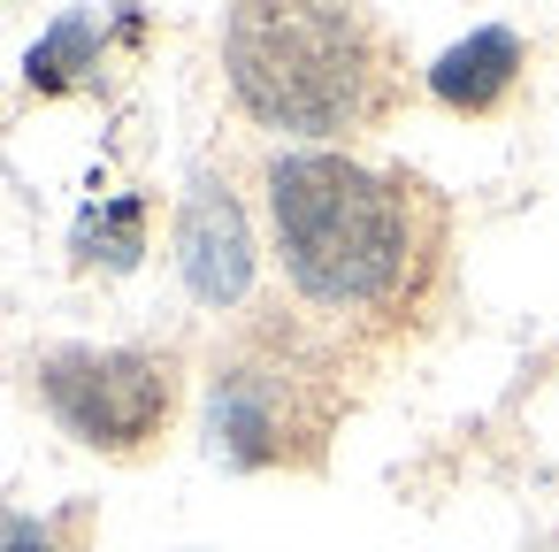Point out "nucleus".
Masks as SVG:
<instances>
[{"label":"nucleus","instance_id":"obj_1","mask_svg":"<svg viewBox=\"0 0 559 552\" xmlns=\"http://www.w3.org/2000/svg\"><path fill=\"white\" fill-rule=\"evenodd\" d=\"M269 223H276L284 277L314 307L360 315V307L406 300V284H414V261H421L414 192L353 154H330V146L276 154L269 162Z\"/></svg>","mask_w":559,"mask_h":552},{"label":"nucleus","instance_id":"obj_2","mask_svg":"<svg viewBox=\"0 0 559 552\" xmlns=\"http://www.w3.org/2000/svg\"><path fill=\"white\" fill-rule=\"evenodd\" d=\"M223 70L238 108L292 139H345L391 101L383 39L353 9H238L223 24Z\"/></svg>","mask_w":559,"mask_h":552},{"label":"nucleus","instance_id":"obj_3","mask_svg":"<svg viewBox=\"0 0 559 552\" xmlns=\"http://www.w3.org/2000/svg\"><path fill=\"white\" fill-rule=\"evenodd\" d=\"M39 399L78 445L139 453L169 430L177 376L162 353H139V345H62L39 361Z\"/></svg>","mask_w":559,"mask_h":552},{"label":"nucleus","instance_id":"obj_4","mask_svg":"<svg viewBox=\"0 0 559 552\" xmlns=\"http://www.w3.org/2000/svg\"><path fill=\"white\" fill-rule=\"evenodd\" d=\"M314 422L299 414V384L292 368H223L215 391H207V445L230 460V468H269V460H292L299 437Z\"/></svg>","mask_w":559,"mask_h":552},{"label":"nucleus","instance_id":"obj_5","mask_svg":"<svg viewBox=\"0 0 559 552\" xmlns=\"http://www.w3.org/2000/svg\"><path fill=\"white\" fill-rule=\"evenodd\" d=\"M177 277L207 307H238L253 292V231H246L238 192L215 177H200L177 208Z\"/></svg>","mask_w":559,"mask_h":552},{"label":"nucleus","instance_id":"obj_6","mask_svg":"<svg viewBox=\"0 0 559 552\" xmlns=\"http://www.w3.org/2000/svg\"><path fill=\"white\" fill-rule=\"evenodd\" d=\"M521 78V39L506 24H483L467 39H452L437 62H429V93L452 108V116H490Z\"/></svg>","mask_w":559,"mask_h":552},{"label":"nucleus","instance_id":"obj_7","mask_svg":"<svg viewBox=\"0 0 559 552\" xmlns=\"http://www.w3.org/2000/svg\"><path fill=\"white\" fill-rule=\"evenodd\" d=\"M100 39H108V32H100L93 16H55V32H47L32 55H24V78H32L39 93H62V85H78V78L100 62Z\"/></svg>","mask_w":559,"mask_h":552},{"label":"nucleus","instance_id":"obj_8","mask_svg":"<svg viewBox=\"0 0 559 552\" xmlns=\"http://www.w3.org/2000/svg\"><path fill=\"white\" fill-rule=\"evenodd\" d=\"M139 215H146V208H139L131 192H123L116 208H93V215L78 223V254H85V261H108V269H131V261H139Z\"/></svg>","mask_w":559,"mask_h":552},{"label":"nucleus","instance_id":"obj_9","mask_svg":"<svg viewBox=\"0 0 559 552\" xmlns=\"http://www.w3.org/2000/svg\"><path fill=\"white\" fill-rule=\"evenodd\" d=\"M0 552H70L62 529L47 514H16V506H0Z\"/></svg>","mask_w":559,"mask_h":552}]
</instances>
